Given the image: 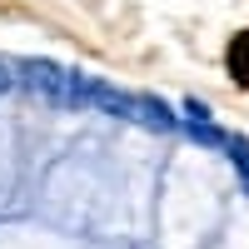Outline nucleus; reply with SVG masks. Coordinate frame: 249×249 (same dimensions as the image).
Returning a JSON list of instances; mask_svg holds the SVG:
<instances>
[{
    "instance_id": "f257e3e1",
    "label": "nucleus",
    "mask_w": 249,
    "mask_h": 249,
    "mask_svg": "<svg viewBox=\"0 0 249 249\" xmlns=\"http://www.w3.org/2000/svg\"><path fill=\"white\" fill-rule=\"evenodd\" d=\"M230 75L249 90V30H239V35L230 40Z\"/></svg>"
},
{
    "instance_id": "f03ea898",
    "label": "nucleus",
    "mask_w": 249,
    "mask_h": 249,
    "mask_svg": "<svg viewBox=\"0 0 249 249\" xmlns=\"http://www.w3.org/2000/svg\"><path fill=\"white\" fill-rule=\"evenodd\" d=\"M184 120H214V115H210L204 100H184Z\"/></svg>"
},
{
    "instance_id": "7ed1b4c3",
    "label": "nucleus",
    "mask_w": 249,
    "mask_h": 249,
    "mask_svg": "<svg viewBox=\"0 0 249 249\" xmlns=\"http://www.w3.org/2000/svg\"><path fill=\"white\" fill-rule=\"evenodd\" d=\"M239 179H244V190H249V170H239Z\"/></svg>"
}]
</instances>
